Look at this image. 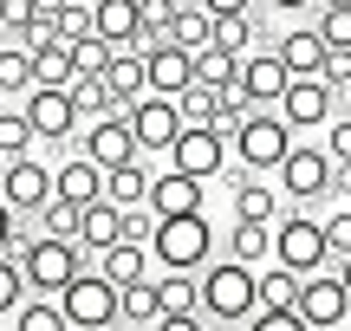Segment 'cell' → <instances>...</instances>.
I'll return each instance as SVG.
<instances>
[{
    "mask_svg": "<svg viewBox=\"0 0 351 331\" xmlns=\"http://www.w3.org/2000/svg\"><path fill=\"white\" fill-rule=\"evenodd\" d=\"M7 156H33V130H26L20 111L0 104V163H7Z\"/></svg>",
    "mask_w": 351,
    "mask_h": 331,
    "instance_id": "cell-40",
    "label": "cell"
},
{
    "mask_svg": "<svg viewBox=\"0 0 351 331\" xmlns=\"http://www.w3.org/2000/svg\"><path fill=\"white\" fill-rule=\"evenodd\" d=\"M176 20V0H137V46H163Z\"/></svg>",
    "mask_w": 351,
    "mask_h": 331,
    "instance_id": "cell-39",
    "label": "cell"
},
{
    "mask_svg": "<svg viewBox=\"0 0 351 331\" xmlns=\"http://www.w3.org/2000/svg\"><path fill=\"white\" fill-rule=\"evenodd\" d=\"M26 65H33V85H46V91H65L72 85V46H65V39H46V46H33L26 52Z\"/></svg>",
    "mask_w": 351,
    "mask_h": 331,
    "instance_id": "cell-24",
    "label": "cell"
},
{
    "mask_svg": "<svg viewBox=\"0 0 351 331\" xmlns=\"http://www.w3.org/2000/svg\"><path fill=\"white\" fill-rule=\"evenodd\" d=\"M208 254H215L208 208H202V215H163L150 228V267H163V273H202Z\"/></svg>",
    "mask_w": 351,
    "mask_h": 331,
    "instance_id": "cell-1",
    "label": "cell"
},
{
    "mask_svg": "<svg viewBox=\"0 0 351 331\" xmlns=\"http://www.w3.org/2000/svg\"><path fill=\"white\" fill-rule=\"evenodd\" d=\"M33 26V0H0V33H7V46Z\"/></svg>",
    "mask_w": 351,
    "mask_h": 331,
    "instance_id": "cell-45",
    "label": "cell"
},
{
    "mask_svg": "<svg viewBox=\"0 0 351 331\" xmlns=\"http://www.w3.org/2000/svg\"><path fill=\"white\" fill-rule=\"evenodd\" d=\"M98 78H104V91H111V104L124 111L130 98H143V52H137V46H130V52H111Z\"/></svg>",
    "mask_w": 351,
    "mask_h": 331,
    "instance_id": "cell-23",
    "label": "cell"
},
{
    "mask_svg": "<svg viewBox=\"0 0 351 331\" xmlns=\"http://www.w3.org/2000/svg\"><path fill=\"white\" fill-rule=\"evenodd\" d=\"M150 331H202V319H195V312H156Z\"/></svg>",
    "mask_w": 351,
    "mask_h": 331,
    "instance_id": "cell-47",
    "label": "cell"
},
{
    "mask_svg": "<svg viewBox=\"0 0 351 331\" xmlns=\"http://www.w3.org/2000/svg\"><path fill=\"white\" fill-rule=\"evenodd\" d=\"M293 293H300V273L254 267V312H293Z\"/></svg>",
    "mask_w": 351,
    "mask_h": 331,
    "instance_id": "cell-26",
    "label": "cell"
},
{
    "mask_svg": "<svg viewBox=\"0 0 351 331\" xmlns=\"http://www.w3.org/2000/svg\"><path fill=\"white\" fill-rule=\"evenodd\" d=\"M156 293V312H195V273H163V280H150Z\"/></svg>",
    "mask_w": 351,
    "mask_h": 331,
    "instance_id": "cell-35",
    "label": "cell"
},
{
    "mask_svg": "<svg viewBox=\"0 0 351 331\" xmlns=\"http://www.w3.org/2000/svg\"><path fill=\"white\" fill-rule=\"evenodd\" d=\"M72 241H78V254H85V260H98L104 247L117 241V208L104 202V195H98V202H85V208H78V234H72Z\"/></svg>",
    "mask_w": 351,
    "mask_h": 331,
    "instance_id": "cell-22",
    "label": "cell"
},
{
    "mask_svg": "<svg viewBox=\"0 0 351 331\" xmlns=\"http://www.w3.org/2000/svg\"><path fill=\"white\" fill-rule=\"evenodd\" d=\"M52 306L65 312V325H72V331H111V325H117V286L98 280V267H85L78 280L59 286Z\"/></svg>",
    "mask_w": 351,
    "mask_h": 331,
    "instance_id": "cell-7",
    "label": "cell"
},
{
    "mask_svg": "<svg viewBox=\"0 0 351 331\" xmlns=\"http://www.w3.org/2000/svg\"><path fill=\"white\" fill-rule=\"evenodd\" d=\"M267 254H274V221H234V228H228V260L261 267Z\"/></svg>",
    "mask_w": 351,
    "mask_h": 331,
    "instance_id": "cell-27",
    "label": "cell"
},
{
    "mask_svg": "<svg viewBox=\"0 0 351 331\" xmlns=\"http://www.w3.org/2000/svg\"><path fill=\"white\" fill-rule=\"evenodd\" d=\"M91 267H98V280H111V286H137V280H150V273H156L150 267V247H137V241H111Z\"/></svg>",
    "mask_w": 351,
    "mask_h": 331,
    "instance_id": "cell-20",
    "label": "cell"
},
{
    "mask_svg": "<svg viewBox=\"0 0 351 331\" xmlns=\"http://www.w3.org/2000/svg\"><path fill=\"white\" fill-rule=\"evenodd\" d=\"M326 156H332V169H351V117L345 111L326 124Z\"/></svg>",
    "mask_w": 351,
    "mask_h": 331,
    "instance_id": "cell-42",
    "label": "cell"
},
{
    "mask_svg": "<svg viewBox=\"0 0 351 331\" xmlns=\"http://www.w3.org/2000/svg\"><path fill=\"white\" fill-rule=\"evenodd\" d=\"M52 39H65V46L91 39V0H59V13H52Z\"/></svg>",
    "mask_w": 351,
    "mask_h": 331,
    "instance_id": "cell-38",
    "label": "cell"
},
{
    "mask_svg": "<svg viewBox=\"0 0 351 331\" xmlns=\"http://www.w3.org/2000/svg\"><path fill=\"white\" fill-rule=\"evenodd\" d=\"M169 104H176V117H182V124H215V104H221V91H215V85H182Z\"/></svg>",
    "mask_w": 351,
    "mask_h": 331,
    "instance_id": "cell-34",
    "label": "cell"
},
{
    "mask_svg": "<svg viewBox=\"0 0 351 331\" xmlns=\"http://www.w3.org/2000/svg\"><path fill=\"white\" fill-rule=\"evenodd\" d=\"M0 46H7V33H0Z\"/></svg>",
    "mask_w": 351,
    "mask_h": 331,
    "instance_id": "cell-51",
    "label": "cell"
},
{
    "mask_svg": "<svg viewBox=\"0 0 351 331\" xmlns=\"http://www.w3.org/2000/svg\"><path fill=\"white\" fill-rule=\"evenodd\" d=\"M202 331H234V325H215V319H202Z\"/></svg>",
    "mask_w": 351,
    "mask_h": 331,
    "instance_id": "cell-50",
    "label": "cell"
},
{
    "mask_svg": "<svg viewBox=\"0 0 351 331\" xmlns=\"http://www.w3.org/2000/svg\"><path fill=\"white\" fill-rule=\"evenodd\" d=\"M33 91V65H26L20 46H0V104L7 98H26Z\"/></svg>",
    "mask_w": 351,
    "mask_h": 331,
    "instance_id": "cell-37",
    "label": "cell"
},
{
    "mask_svg": "<svg viewBox=\"0 0 351 331\" xmlns=\"http://www.w3.org/2000/svg\"><path fill=\"white\" fill-rule=\"evenodd\" d=\"M33 234H46V241H72V234H78V208L59 202V195H46V202L33 208Z\"/></svg>",
    "mask_w": 351,
    "mask_h": 331,
    "instance_id": "cell-30",
    "label": "cell"
},
{
    "mask_svg": "<svg viewBox=\"0 0 351 331\" xmlns=\"http://www.w3.org/2000/svg\"><path fill=\"white\" fill-rule=\"evenodd\" d=\"M104 59H111V46H104V39H78V46H72V72H85V78H98Z\"/></svg>",
    "mask_w": 351,
    "mask_h": 331,
    "instance_id": "cell-44",
    "label": "cell"
},
{
    "mask_svg": "<svg viewBox=\"0 0 351 331\" xmlns=\"http://www.w3.org/2000/svg\"><path fill=\"white\" fill-rule=\"evenodd\" d=\"M293 319H300L306 331H345V319H351L345 273H306L300 293H293Z\"/></svg>",
    "mask_w": 351,
    "mask_h": 331,
    "instance_id": "cell-8",
    "label": "cell"
},
{
    "mask_svg": "<svg viewBox=\"0 0 351 331\" xmlns=\"http://www.w3.org/2000/svg\"><path fill=\"white\" fill-rule=\"evenodd\" d=\"M150 280H156V273H150ZM150 280L117 286V325H150V319H156V293H150Z\"/></svg>",
    "mask_w": 351,
    "mask_h": 331,
    "instance_id": "cell-33",
    "label": "cell"
},
{
    "mask_svg": "<svg viewBox=\"0 0 351 331\" xmlns=\"http://www.w3.org/2000/svg\"><path fill=\"white\" fill-rule=\"evenodd\" d=\"M143 208H150L156 221L163 215H202V208H208V182L163 169V176H150V189H143Z\"/></svg>",
    "mask_w": 351,
    "mask_h": 331,
    "instance_id": "cell-15",
    "label": "cell"
},
{
    "mask_svg": "<svg viewBox=\"0 0 351 331\" xmlns=\"http://www.w3.org/2000/svg\"><path fill=\"white\" fill-rule=\"evenodd\" d=\"M234 331H306V325L293 319V312H247Z\"/></svg>",
    "mask_w": 351,
    "mask_h": 331,
    "instance_id": "cell-46",
    "label": "cell"
},
{
    "mask_svg": "<svg viewBox=\"0 0 351 331\" xmlns=\"http://www.w3.org/2000/svg\"><path fill=\"white\" fill-rule=\"evenodd\" d=\"M169 169L176 176H195V182H215L228 169V137L221 130H208V124H182L176 130V143H169Z\"/></svg>",
    "mask_w": 351,
    "mask_h": 331,
    "instance_id": "cell-10",
    "label": "cell"
},
{
    "mask_svg": "<svg viewBox=\"0 0 351 331\" xmlns=\"http://www.w3.org/2000/svg\"><path fill=\"white\" fill-rule=\"evenodd\" d=\"M274 267L287 273H326V234H319V215L313 208H293V215H274Z\"/></svg>",
    "mask_w": 351,
    "mask_h": 331,
    "instance_id": "cell-6",
    "label": "cell"
},
{
    "mask_svg": "<svg viewBox=\"0 0 351 331\" xmlns=\"http://www.w3.org/2000/svg\"><path fill=\"white\" fill-rule=\"evenodd\" d=\"M26 299V280H20V260L13 254H0V312H13Z\"/></svg>",
    "mask_w": 351,
    "mask_h": 331,
    "instance_id": "cell-43",
    "label": "cell"
},
{
    "mask_svg": "<svg viewBox=\"0 0 351 331\" xmlns=\"http://www.w3.org/2000/svg\"><path fill=\"white\" fill-rule=\"evenodd\" d=\"M274 176H280V189H287L300 208H313L319 195H339V202H345V176H351V169H332V156L313 150V143H293V150L280 156Z\"/></svg>",
    "mask_w": 351,
    "mask_h": 331,
    "instance_id": "cell-5",
    "label": "cell"
},
{
    "mask_svg": "<svg viewBox=\"0 0 351 331\" xmlns=\"http://www.w3.org/2000/svg\"><path fill=\"white\" fill-rule=\"evenodd\" d=\"M124 124H130V143H137V156H163L169 143H176V130H182V117H176V104L169 98H130L124 104Z\"/></svg>",
    "mask_w": 351,
    "mask_h": 331,
    "instance_id": "cell-11",
    "label": "cell"
},
{
    "mask_svg": "<svg viewBox=\"0 0 351 331\" xmlns=\"http://www.w3.org/2000/svg\"><path fill=\"white\" fill-rule=\"evenodd\" d=\"M254 312V267L241 260H208L195 273V319H215V325H241Z\"/></svg>",
    "mask_w": 351,
    "mask_h": 331,
    "instance_id": "cell-2",
    "label": "cell"
},
{
    "mask_svg": "<svg viewBox=\"0 0 351 331\" xmlns=\"http://www.w3.org/2000/svg\"><path fill=\"white\" fill-rule=\"evenodd\" d=\"M52 195H59V202H72V208L98 202V195H104V169H91L85 156H65V163L52 169Z\"/></svg>",
    "mask_w": 351,
    "mask_h": 331,
    "instance_id": "cell-21",
    "label": "cell"
},
{
    "mask_svg": "<svg viewBox=\"0 0 351 331\" xmlns=\"http://www.w3.org/2000/svg\"><path fill=\"white\" fill-rule=\"evenodd\" d=\"M234 91L254 104V111H274V98L287 91V65L274 52H241V72H234Z\"/></svg>",
    "mask_w": 351,
    "mask_h": 331,
    "instance_id": "cell-16",
    "label": "cell"
},
{
    "mask_svg": "<svg viewBox=\"0 0 351 331\" xmlns=\"http://www.w3.org/2000/svg\"><path fill=\"white\" fill-rule=\"evenodd\" d=\"M150 228H156V215L150 208H117V241H137V247H150Z\"/></svg>",
    "mask_w": 351,
    "mask_h": 331,
    "instance_id": "cell-41",
    "label": "cell"
},
{
    "mask_svg": "<svg viewBox=\"0 0 351 331\" xmlns=\"http://www.w3.org/2000/svg\"><path fill=\"white\" fill-rule=\"evenodd\" d=\"M78 156H85L91 169L137 163V143H130V124H124V111H111V117H91V124H85V143H78Z\"/></svg>",
    "mask_w": 351,
    "mask_h": 331,
    "instance_id": "cell-14",
    "label": "cell"
},
{
    "mask_svg": "<svg viewBox=\"0 0 351 331\" xmlns=\"http://www.w3.org/2000/svg\"><path fill=\"white\" fill-rule=\"evenodd\" d=\"M91 39H104L111 52L137 46V0H91Z\"/></svg>",
    "mask_w": 351,
    "mask_h": 331,
    "instance_id": "cell-19",
    "label": "cell"
},
{
    "mask_svg": "<svg viewBox=\"0 0 351 331\" xmlns=\"http://www.w3.org/2000/svg\"><path fill=\"white\" fill-rule=\"evenodd\" d=\"M20 117H26V130H33V143H65V137L78 130L72 98H65V91H46V85H33V91H26Z\"/></svg>",
    "mask_w": 351,
    "mask_h": 331,
    "instance_id": "cell-13",
    "label": "cell"
},
{
    "mask_svg": "<svg viewBox=\"0 0 351 331\" xmlns=\"http://www.w3.org/2000/svg\"><path fill=\"white\" fill-rule=\"evenodd\" d=\"M13 260H20V280H26L33 299H59V286L78 280V273L91 267V260L78 254V241H46V234H33Z\"/></svg>",
    "mask_w": 351,
    "mask_h": 331,
    "instance_id": "cell-4",
    "label": "cell"
},
{
    "mask_svg": "<svg viewBox=\"0 0 351 331\" xmlns=\"http://www.w3.org/2000/svg\"><path fill=\"white\" fill-rule=\"evenodd\" d=\"M13 221H20V215H13V208L0 202V254H7V247H13Z\"/></svg>",
    "mask_w": 351,
    "mask_h": 331,
    "instance_id": "cell-48",
    "label": "cell"
},
{
    "mask_svg": "<svg viewBox=\"0 0 351 331\" xmlns=\"http://www.w3.org/2000/svg\"><path fill=\"white\" fill-rule=\"evenodd\" d=\"M143 189H150V156L104 169V202H111V208H137V202H143Z\"/></svg>",
    "mask_w": 351,
    "mask_h": 331,
    "instance_id": "cell-25",
    "label": "cell"
},
{
    "mask_svg": "<svg viewBox=\"0 0 351 331\" xmlns=\"http://www.w3.org/2000/svg\"><path fill=\"white\" fill-rule=\"evenodd\" d=\"M169 46H182V52H202L208 46V13L202 7H182V0H176V20H169Z\"/></svg>",
    "mask_w": 351,
    "mask_h": 331,
    "instance_id": "cell-32",
    "label": "cell"
},
{
    "mask_svg": "<svg viewBox=\"0 0 351 331\" xmlns=\"http://www.w3.org/2000/svg\"><path fill=\"white\" fill-rule=\"evenodd\" d=\"M274 59L287 65V78H319L326 72V39L313 33V26H293V33H280V46H274Z\"/></svg>",
    "mask_w": 351,
    "mask_h": 331,
    "instance_id": "cell-18",
    "label": "cell"
},
{
    "mask_svg": "<svg viewBox=\"0 0 351 331\" xmlns=\"http://www.w3.org/2000/svg\"><path fill=\"white\" fill-rule=\"evenodd\" d=\"M13 331H72V325H65V312L52 299H20L13 306Z\"/></svg>",
    "mask_w": 351,
    "mask_h": 331,
    "instance_id": "cell-36",
    "label": "cell"
},
{
    "mask_svg": "<svg viewBox=\"0 0 351 331\" xmlns=\"http://www.w3.org/2000/svg\"><path fill=\"white\" fill-rule=\"evenodd\" d=\"M345 111V98H332V85L326 78H287V91L274 98V117L300 137V130H319V124H332V117Z\"/></svg>",
    "mask_w": 351,
    "mask_h": 331,
    "instance_id": "cell-9",
    "label": "cell"
},
{
    "mask_svg": "<svg viewBox=\"0 0 351 331\" xmlns=\"http://www.w3.org/2000/svg\"><path fill=\"white\" fill-rule=\"evenodd\" d=\"M143 52V91H150V98H176V91L189 85V52L182 46H137Z\"/></svg>",
    "mask_w": 351,
    "mask_h": 331,
    "instance_id": "cell-17",
    "label": "cell"
},
{
    "mask_svg": "<svg viewBox=\"0 0 351 331\" xmlns=\"http://www.w3.org/2000/svg\"><path fill=\"white\" fill-rule=\"evenodd\" d=\"M274 215H280V195L261 176H234V221H274Z\"/></svg>",
    "mask_w": 351,
    "mask_h": 331,
    "instance_id": "cell-28",
    "label": "cell"
},
{
    "mask_svg": "<svg viewBox=\"0 0 351 331\" xmlns=\"http://www.w3.org/2000/svg\"><path fill=\"white\" fill-rule=\"evenodd\" d=\"M287 150H293V130L280 124L274 111H247L234 130H228V156L241 163V176H274Z\"/></svg>",
    "mask_w": 351,
    "mask_h": 331,
    "instance_id": "cell-3",
    "label": "cell"
},
{
    "mask_svg": "<svg viewBox=\"0 0 351 331\" xmlns=\"http://www.w3.org/2000/svg\"><path fill=\"white\" fill-rule=\"evenodd\" d=\"M46 195H52V163H39V156H7L0 163V202L13 215H33Z\"/></svg>",
    "mask_w": 351,
    "mask_h": 331,
    "instance_id": "cell-12",
    "label": "cell"
},
{
    "mask_svg": "<svg viewBox=\"0 0 351 331\" xmlns=\"http://www.w3.org/2000/svg\"><path fill=\"white\" fill-rule=\"evenodd\" d=\"M267 7H274V13H313L319 0H267Z\"/></svg>",
    "mask_w": 351,
    "mask_h": 331,
    "instance_id": "cell-49",
    "label": "cell"
},
{
    "mask_svg": "<svg viewBox=\"0 0 351 331\" xmlns=\"http://www.w3.org/2000/svg\"><path fill=\"white\" fill-rule=\"evenodd\" d=\"M208 46H221V52H254L261 46V26H254V13H234V20H208Z\"/></svg>",
    "mask_w": 351,
    "mask_h": 331,
    "instance_id": "cell-29",
    "label": "cell"
},
{
    "mask_svg": "<svg viewBox=\"0 0 351 331\" xmlns=\"http://www.w3.org/2000/svg\"><path fill=\"white\" fill-rule=\"evenodd\" d=\"M65 98H72L78 124H85V117H111V111H117V104H111V91H104V78H85V72L65 85Z\"/></svg>",
    "mask_w": 351,
    "mask_h": 331,
    "instance_id": "cell-31",
    "label": "cell"
}]
</instances>
